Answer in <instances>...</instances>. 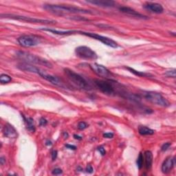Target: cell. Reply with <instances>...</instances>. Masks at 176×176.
Masks as SVG:
<instances>
[{
    "label": "cell",
    "mask_w": 176,
    "mask_h": 176,
    "mask_svg": "<svg viewBox=\"0 0 176 176\" xmlns=\"http://www.w3.org/2000/svg\"><path fill=\"white\" fill-rule=\"evenodd\" d=\"M1 18H7V19H12L18 21H22L24 22L31 23H41V24H54L56 23V21L54 20H49V19H37L33 18V17L18 15H13V14H2Z\"/></svg>",
    "instance_id": "3957f363"
},
{
    "label": "cell",
    "mask_w": 176,
    "mask_h": 176,
    "mask_svg": "<svg viewBox=\"0 0 176 176\" xmlns=\"http://www.w3.org/2000/svg\"><path fill=\"white\" fill-rule=\"evenodd\" d=\"M5 163H6V159L4 158V157L0 158V164H1V165H3Z\"/></svg>",
    "instance_id": "836d02e7"
},
{
    "label": "cell",
    "mask_w": 176,
    "mask_h": 176,
    "mask_svg": "<svg viewBox=\"0 0 176 176\" xmlns=\"http://www.w3.org/2000/svg\"><path fill=\"white\" fill-rule=\"evenodd\" d=\"M62 173H63V171L61 169V168H54V169L52 171V175H58L61 174Z\"/></svg>",
    "instance_id": "4316f807"
},
{
    "label": "cell",
    "mask_w": 176,
    "mask_h": 176,
    "mask_svg": "<svg viewBox=\"0 0 176 176\" xmlns=\"http://www.w3.org/2000/svg\"><path fill=\"white\" fill-rule=\"evenodd\" d=\"M120 10L123 13H125V14H127V15H132L133 17H140V18H146L145 16H144L141 14L138 13L137 11H136L135 10H133L131 8H129V7H125V6H123V7H121L120 8Z\"/></svg>",
    "instance_id": "e0dca14e"
},
{
    "label": "cell",
    "mask_w": 176,
    "mask_h": 176,
    "mask_svg": "<svg viewBox=\"0 0 176 176\" xmlns=\"http://www.w3.org/2000/svg\"><path fill=\"white\" fill-rule=\"evenodd\" d=\"M64 72L65 75L68 77V79L71 81L72 83L75 84L76 86L80 88L82 90H90V86L87 80L83 78V76L79 75V74L76 73L73 70L68 69V68H65Z\"/></svg>",
    "instance_id": "277c9868"
},
{
    "label": "cell",
    "mask_w": 176,
    "mask_h": 176,
    "mask_svg": "<svg viewBox=\"0 0 176 176\" xmlns=\"http://www.w3.org/2000/svg\"><path fill=\"white\" fill-rule=\"evenodd\" d=\"M77 33L85 35V36L89 37L91 38H93V39H96L98 41H100L105 45H108V46H110L111 48H116L118 47V44L115 41L112 40L110 38H108V37H104V36H101V35H99L96 33H88V32H84V31L74 30V34H77Z\"/></svg>",
    "instance_id": "8992f818"
},
{
    "label": "cell",
    "mask_w": 176,
    "mask_h": 176,
    "mask_svg": "<svg viewBox=\"0 0 176 176\" xmlns=\"http://www.w3.org/2000/svg\"><path fill=\"white\" fill-rule=\"evenodd\" d=\"M95 84L97 86V87L102 92L105 94L107 95H111L114 92V87L112 86L110 83L105 80H94Z\"/></svg>",
    "instance_id": "30bf717a"
},
{
    "label": "cell",
    "mask_w": 176,
    "mask_h": 176,
    "mask_svg": "<svg viewBox=\"0 0 176 176\" xmlns=\"http://www.w3.org/2000/svg\"><path fill=\"white\" fill-rule=\"evenodd\" d=\"M64 136H65V138H68V133H66V132H64Z\"/></svg>",
    "instance_id": "8d00e7d4"
},
{
    "label": "cell",
    "mask_w": 176,
    "mask_h": 176,
    "mask_svg": "<svg viewBox=\"0 0 176 176\" xmlns=\"http://www.w3.org/2000/svg\"><path fill=\"white\" fill-rule=\"evenodd\" d=\"M57 150H54L52 152V160H55L57 159Z\"/></svg>",
    "instance_id": "1f68e13d"
},
{
    "label": "cell",
    "mask_w": 176,
    "mask_h": 176,
    "mask_svg": "<svg viewBox=\"0 0 176 176\" xmlns=\"http://www.w3.org/2000/svg\"><path fill=\"white\" fill-rule=\"evenodd\" d=\"M23 117L24 119V121H25L26 124V127H27V129L29 130V131L32 133H34L35 132V125H34V120L30 118V117Z\"/></svg>",
    "instance_id": "ffe728a7"
},
{
    "label": "cell",
    "mask_w": 176,
    "mask_h": 176,
    "mask_svg": "<svg viewBox=\"0 0 176 176\" xmlns=\"http://www.w3.org/2000/svg\"><path fill=\"white\" fill-rule=\"evenodd\" d=\"M103 137L105 138H112L114 137V133L111 132L105 133L103 134Z\"/></svg>",
    "instance_id": "83f0119b"
},
{
    "label": "cell",
    "mask_w": 176,
    "mask_h": 176,
    "mask_svg": "<svg viewBox=\"0 0 176 176\" xmlns=\"http://www.w3.org/2000/svg\"><path fill=\"white\" fill-rule=\"evenodd\" d=\"M88 127L87 124L85 122H80L79 124H78V128L80 129V130H83V129H86L87 127Z\"/></svg>",
    "instance_id": "d4e9b609"
},
{
    "label": "cell",
    "mask_w": 176,
    "mask_h": 176,
    "mask_svg": "<svg viewBox=\"0 0 176 176\" xmlns=\"http://www.w3.org/2000/svg\"><path fill=\"white\" fill-rule=\"evenodd\" d=\"M17 57L24 61V63H30V64H37L42 66L47 67L49 68H52V63L47 59L39 57L35 54H33L29 52L19 51L17 52Z\"/></svg>",
    "instance_id": "7a4b0ae2"
},
{
    "label": "cell",
    "mask_w": 176,
    "mask_h": 176,
    "mask_svg": "<svg viewBox=\"0 0 176 176\" xmlns=\"http://www.w3.org/2000/svg\"><path fill=\"white\" fill-rule=\"evenodd\" d=\"M128 70H129L130 72H131L132 73H133V75H135L136 76H147V75H146L145 73H144V72H138V71H136V70H135L134 69H133L132 68H126Z\"/></svg>",
    "instance_id": "603a6c76"
},
{
    "label": "cell",
    "mask_w": 176,
    "mask_h": 176,
    "mask_svg": "<svg viewBox=\"0 0 176 176\" xmlns=\"http://www.w3.org/2000/svg\"><path fill=\"white\" fill-rule=\"evenodd\" d=\"M47 123H48V121H47V120L45 119V118L44 117H42L41 119H40V121H39V124L41 126H45L47 125Z\"/></svg>",
    "instance_id": "f1b7e54d"
},
{
    "label": "cell",
    "mask_w": 176,
    "mask_h": 176,
    "mask_svg": "<svg viewBox=\"0 0 176 176\" xmlns=\"http://www.w3.org/2000/svg\"><path fill=\"white\" fill-rule=\"evenodd\" d=\"M145 162L147 169H150L153 163V154L150 151H146L145 152Z\"/></svg>",
    "instance_id": "ac0fdd59"
},
{
    "label": "cell",
    "mask_w": 176,
    "mask_h": 176,
    "mask_svg": "<svg viewBox=\"0 0 176 176\" xmlns=\"http://www.w3.org/2000/svg\"><path fill=\"white\" fill-rule=\"evenodd\" d=\"M145 8H147V10H150L151 12L157 14L163 13L164 11V8L163 6L158 3H153V2L147 3L145 5Z\"/></svg>",
    "instance_id": "5bb4252c"
},
{
    "label": "cell",
    "mask_w": 176,
    "mask_h": 176,
    "mask_svg": "<svg viewBox=\"0 0 176 176\" xmlns=\"http://www.w3.org/2000/svg\"><path fill=\"white\" fill-rule=\"evenodd\" d=\"M19 44L24 48L36 46L41 41V38L36 35H23L18 38Z\"/></svg>",
    "instance_id": "9c48e42d"
},
{
    "label": "cell",
    "mask_w": 176,
    "mask_h": 176,
    "mask_svg": "<svg viewBox=\"0 0 176 176\" xmlns=\"http://www.w3.org/2000/svg\"><path fill=\"white\" fill-rule=\"evenodd\" d=\"M38 75H39L40 76H41L42 78L44 79L45 80H48V82L51 83L52 84H53L54 85H57L59 87H63L64 85V83H63L62 80L60 79L59 77L54 76V75H49V74L46 73L44 70H42L40 69Z\"/></svg>",
    "instance_id": "8fae6325"
},
{
    "label": "cell",
    "mask_w": 176,
    "mask_h": 176,
    "mask_svg": "<svg viewBox=\"0 0 176 176\" xmlns=\"http://www.w3.org/2000/svg\"><path fill=\"white\" fill-rule=\"evenodd\" d=\"M143 162H144V157L142 153H140L139 156L138 157V159H137V167H138V169L140 170L143 167Z\"/></svg>",
    "instance_id": "7402d4cb"
},
{
    "label": "cell",
    "mask_w": 176,
    "mask_h": 176,
    "mask_svg": "<svg viewBox=\"0 0 176 176\" xmlns=\"http://www.w3.org/2000/svg\"><path fill=\"white\" fill-rule=\"evenodd\" d=\"M175 164V158H168L164 161V163L162 164V171L163 173L167 174L173 169L174 165Z\"/></svg>",
    "instance_id": "7c38bea8"
},
{
    "label": "cell",
    "mask_w": 176,
    "mask_h": 176,
    "mask_svg": "<svg viewBox=\"0 0 176 176\" xmlns=\"http://www.w3.org/2000/svg\"><path fill=\"white\" fill-rule=\"evenodd\" d=\"M164 75L167 76V77H171V78H175V70H168L166 72H165Z\"/></svg>",
    "instance_id": "cb8c5ba5"
},
{
    "label": "cell",
    "mask_w": 176,
    "mask_h": 176,
    "mask_svg": "<svg viewBox=\"0 0 176 176\" xmlns=\"http://www.w3.org/2000/svg\"><path fill=\"white\" fill-rule=\"evenodd\" d=\"M90 68L97 76H101L102 78L110 80H113L114 79V76L112 72L103 65L94 63L90 64Z\"/></svg>",
    "instance_id": "52a82bcc"
},
{
    "label": "cell",
    "mask_w": 176,
    "mask_h": 176,
    "mask_svg": "<svg viewBox=\"0 0 176 176\" xmlns=\"http://www.w3.org/2000/svg\"><path fill=\"white\" fill-rule=\"evenodd\" d=\"M17 68H18L19 70H22V71L36 73L37 75L40 70L39 68H38L37 67H35L33 65L30 64V63H20V64H19L18 66H17Z\"/></svg>",
    "instance_id": "9a60e30c"
},
{
    "label": "cell",
    "mask_w": 176,
    "mask_h": 176,
    "mask_svg": "<svg viewBox=\"0 0 176 176\" xmlns=\"http://www.w3.org/2000/svg\"><path fill=\"white\" fill-rule=\"evenodd\" d=\"M11 80H12V78L8 75L3 74V75L0 76V82H1L2 84L8 83L11 81Z\"/></svg>",
    "instance_id": "44dd1931"
},
{
    "label": "cell",
    "mask_w": 176,
    "mask_h": 176,
    "mask_svg": "<svg viewBox=\"0 0 176 176\" xmlns=\"http://www.w3.org/2000/svg\"><path fill=\"white\" fill-rule=\"evenodd\" d=\"M98 150L101 153V156H105V154H106V151H105L104 147H98Z\"/></svg>",
    "instance_id": "4dcf8cb0"
},
{
    "label": "cell",
    "mask_w": 176,
    "mask_h": 176,
    "mask_svg": "<svg viewBox=\"0 0 176 176\" xmlns=\"http://www.w3.org/2000/svg\"><path fill=\"white\" fill-rule=\"evenodd\" d=\"M171 144L170 142H166V143H164L163 145V146L161 147V150L163 151H167L168 148L170 147Z\"/></svg>",
    "instance_id": "484cf974"
},
{
    "label": "cell",
    "mask_w": 176,
    "mask_h": 176,
    "mask_svg": "<svg viewBox=\"0 0 176 176\" xmlns=\"http://www.w3.org/2000/svg\"><path fill=\"white\" fill-rule=\"evenodd\" d=\"M75 53L77 57L85 60H95L98 59V55L93 50L87 46L82 45L76 48Z\"/></svg>",
    "instance_id": "ba28073f"
},
{
    "label": "cell",
    "mask_w": 176,
    "mask_h": 176,
    "mask_svg": "<svg viewBox=\"0 0 176 176\" xmlns=\"http://www.w3.org/2000/svg\"><path fill=\"white\" fill-rule=\"evenodd\" d=\"M85 171H86L87 173H92L94 169H93L92 167H91L90 164H88L87 166V167H86Z\"/></svg>",
    "instance_id": "f546056e"
},
{
    "label": "cell",
    "mask_w": 176,
    "mask_h": 176,
    "mask_svg": "<svg viewBox=\"0 0 176 176\" xmlns=\"http://www.w3.org/2000/svg\"><path fill=\"white\" fill-rule=\"evenodd\" d=\"M44 8L48 11L57 14V15H63L64 13H80V14H92L91 10L83 9L75 6H68L64 5H54V4H45Z\"/></svg>",
    "instance_id": "6da1fadb"
},
{
    "label": "cell",
    "mask_w": 176,
    "mask_h": 176,
    "mask_svg": "<svg viewBox=\"0 0 176 176\" xmlns=\"http://www.w3.org/2000/svg\"><path fill=\"white\" fill-rule=\"evenodd\" d=\"M45 145H46L47 146H51L52 145V143L50 140H47L46 142H45Z\"/></svg>",
    "instance_id": "e575fe53"
},
{
    "label": "cell",
    "mask_w": 176,
    "mask_h": 176,
    "mask_svg": "<svg viewBox=\"0 0 176 176\" xmlns=\"http://www.w3.org/2000/svg\"><path fill=\"white\" fill-rule=\"evenodd\" d=\"M88 3L96 5L100 7H113L115 5V2L113 1H107V0H91L87 1Z\"/></svg>",
    "instance_id": "2e32d148"
},
{
    "label": "cell",
    "mask_w": 176,
    "mask_h": 176,
    "mask_svg": "<svg viewBox=\"0 0 176 176\" xmlns=\"http://www.w3.org/2000/svg\"><path fill=\"white\" fill-rule=\"evenodd\" d=\"M74 137H75V138L76 139V140H82V137L79 136H77V135H74Z\"/></svg>",
    "instance_id": "d590c367"
},
{
    "label": "cell",
    "mask_w": 176,
    "mask_h": 176,
    "mask_svg": "<svg viewBox=\"0 0 176 176\" xmlns=\"http://www.w3.org/2000/svg\"><path fill=\"white\" fill-rule=\"evenodd\" d=\"M138 132L141 136H147L154 134V130L151 129L146 126L140 125L138 127Z\"/></svg>",
    "instance_id": "d6986e66"
},
{
    "label": "cell",
    "mask_w": 176,
    "mask_h": 176,
    "mask_svg": "<svg viewBox=\"0 0 176 176\" xmlns=\"http://www.w3.org/2000/svg\"><path fill=\"white\" fill-rule=\"evenodd\" d=\"M145 99L154 105L160 107H167L169 106V102L161 94L156 91H145L142 94Z\"/></svg>",
    "instance_id": "5b68a950"
},
{
    "label": "cell",
    "mask_w": 176,
    "mask_h": 176,
    "mask_svg": "<svg viewBox=\"0 0 176 176\" xmlns=\"http://www.w3.org/2000/svg\"><path fill=\"white\" fill-rule=\"evenodd\" d=\"M65 147L68 148V149H72V150H76V147L75 145H66Z\"/></svg>",
    "instance_id": "d6a6232c"
},
{
    "label": "cell",
    "mask_w": 176,
    "mask_h": 176,
    "mask_svg": "<svg viewBox=\"0 0 176 176\" xmlns=\"http://www.w3.org/2000/svg\"><path fill=\"white\" fill-rule=\"evenodd\" d=\"M3 133L8 138H16L17 137V132L13 125L7 123L3 128Z\"/></svg>",
    "instance_id": "4fadbf2b"
}]
</instances>
